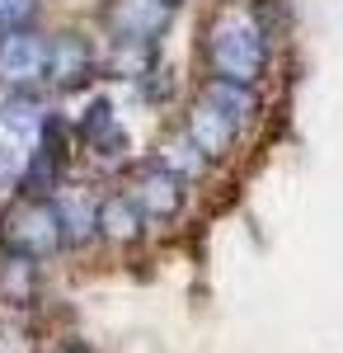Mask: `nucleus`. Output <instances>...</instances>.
<instances>
[{
  "mask_svg": "<svg viewBox=\"0 0 343 353\" xmlns=\"http://www.w3.org/2000/svg\"><path fill=\"white\" fill-rule=\"evenodd\" d=\"M202 61L216 81L259 85L268 71V38L249 5H221L202 28Z\"/></svg>",
  "mask_w": 343,
  "mask_h": 353,
  "instance_id": "1",
  "label": "nucleus"
},
{
  "mask_svg": "<svg viewBox=\"0 0 343 353\" xmlns=\"http://www.w3.org/2000/svg\"><path fill=\"white\" fill-rule=\"evenodd\" d=\"M0 250L5 254H19V259H52L56 250H66L61 241V217H56L52 198H33V193H19L0 208Z\"/></svg>",
  "mask_w": 343,
  "mask_h": 353,
  "instance_id": "2",
  "label": "nucleus"
},
{
  "mask_svg": "<svg viewBox=\"0 0 343 353\" xmlns=\"http://www.w3.org/2000/svg\"><path fill=\"white\" fill-rule=\"evenodd\" d=\"M127 198L141 212L146 226H169V221L184 212V179L169 174L160 161H146L132 170V184H127Z\"/></svg>",
  "mask_w": 343,
  "mask_h": 353,
  "instance_id": "3",
  "label": "nucleus"
},
{
  "mask_svg": "<svg viewBox=\"0 0 343 353\" xmlns=\"http://www.w3.org/2000/svg\"><path fill=\"white\" fill-rule=\"evenodd\" d=\"M48 71V38L33 28H10L0 33V81L10 90H33Z\"/></svg>",
  "mask_w": 343,
  "mask_h": 353,
  "instance_id": "4",
  "label": "nucleus"
},
{
  "mask_svg": "<svg viewBox=\"0 0 343 353\" xmlns=\"http://www.w3.org/2000/svg\"><path fill=\"white\" fill-rule=\"evenodd\" d=\"M184 132H188V141H193L207 161H226V156L236 151V141H240V123L221 109V104H211L207 94L198 90V94H193V104H188Z\"/></svg>",
  "mask_w": 343,
  "mask_h": 353,
  "instance_id": "5",
  "label": "nucleus"
},
{
  "mask_svg": "<svg viewBox=\"0 0 343 353\" xmlns=\"http://www.w3.org/2000/svg\"><path fill=\"white\" fill-rule=\"evenodd\" d=\"M94 66H99V57H94L85 33H56V38H48V71H43V81L52 90L71 94L80 85H90L94 81Z\"/></svg>",
  "mask_w": 343,
  "mask_h": 353,
  "instance_id": "6",
  "label": "nucleus"
},
{
  "mask_svg": "<svg viewBox=\"0 0 343 353\" xmlns=\"http://www.w3.org/2000/svg\"><path fill=\"white\" fill-rule=\"evenodd\" d=\"M169 14L160 0H108L104 5V24L113 33V43H151L169 28Z\"/></svg>",
  "mask_w": 343,
  "mask_h": 353,
  "instance_id": "7",
  "label": "nucleus"
},
{
  "mask_svg": "<svg viewBox=\"0 0 343 353\" xmlns=\"http://www.w3.org/2000/svg\"><path fill=\"white\" fill-rule=\"evenodd\" d=\"M80 141H85V151L99 165H123V156H127V132L113 118V104L108 99H94L90 113L80 118Z\"/></svg>",
  "mask_w": 343,
  "mask_h": 353,
  "instance_id": "8",
  "label": "nucleus"
},
{
  "mask_svg": "<svg viewBox=\"0 0 343 353\" xmlns=\"http://www.w3.org/2000/svg\"><path fill=\"white\" fill-rule=\"evenodd\" d=\"M94 231L108 245H136L141 231H146V221H141V212L132 208L127 193H108V198H99V208H94Z\"/></svg>",
  "mask_w": 343,
  "mask_h": 353,
  "instance_id": "9",
  "label": "nucleus"
},
{
  "mask_svg": "<svg viewBox=\"0 0 343 353\" xmlns=\"http://www.w3.org/2000/svg\"><path fill=\"white\" fill-rule=\"evenodd\" d=\"M0 297L10 306H33L38 301V264L19 259V254H5V264H0Z\"/></svg>",
  "mask_w": 343,
  "mask_h": 353,
  "instance_id": "10",
  "label": "nucleus"
},
{
  "mask_svg": "<svg viewBox=\"0 0 343 353\" xmlns=\"http://www.w3.org/2000/svg\"><path fill=\"white\" fill-rule=\"evenodd\" d=\"M94 208H99V203H90V198H80V193H71V198L56 203L61 241L71 245V250H80V245H90L94 236H99V231H94Z\"/></svg>",
  "mask_w": 343,
  "mask_h": 353,
  "instance_id": "11",
  "label": "nucleus"
},
{
  "mask_svg": "<svg viewBox=\"0 0 343 353\" xmlns=\"http://www.w3.org/2000/svg\"><path fill=\"white\" fill-rule=\"evenodd\" d=\"M156 161L165 165L169 174H179L184 184H188V179H198V174L207 170V156H202V151H198V146L188 141V132H174V137H165V141L156 146Z\"/></svg>",
  "mask_w": 343,
  "mask_h": 353,
  "instance_id": "12",
  "label": "nucleus"
},
{
  "mask_svg": "<svg viewBox=\"0 0 343 353\" xmlns=\"http://www.w3.org/2000/svg\"><path fill=\"white\" fill-rule=\"evenodd\" d=\"M0 118H5L10 132H24V137H38V132H43V123H48V113H43L38 99H33V90H10V99H5Z\"/></svg>",
  "mask_w": 343,
  "mask_h": 353,
  "instance_id": "13",
  "label": "nucleus"
},
{
  "mask_svg": "<svg viewBox=\"0 0 343 353\" xmlns=\"http://www.w3.org/2000/svg\"><path fill=\"white\" fill-rule=\"evenodd\" d=\"M202 94H207L211 104H221V109L231 113L240 128L249 123V113L259 109V99H254V85H236V81H216V76H211V81L202 85Z\"/></svg>",
  "mask_w": 343,
  "mask_h": 353,
  "instance_id": "14",
  "label": "nucleus"
},
{
  "mask_svg": "<svg viewBox=\"0 0 343 353\" xmlns=\"http://www.w3.org/2000/svg\"><path fill=\"white\" fill-rule=\"evenodd\" d=\"M38 5H43V0H0V33H10V28H28V24H33V14H38Z\"/></svg>",
  "mask_w": 343,
  "mask_h": 353,
  "instance_id": "15",
  "label": "nucleus"
},
{
  "mask_svg": "<svg viewBox=\"0 0 343 353\" xmlns=\"http://www.w3.org/2000/svg\"><path fill=\"white\" fill-rule=\"evenodd\" d=\"M0 353H38V339L24 325H0Z\"/></svg>",
  "mask_w": 343,
  "mask_h": 353,
  "instance_id": "16",
  "label": "nucleus"
},
{
  "mask_svg": "<svg viewBox=\"0 0 343 353\" xmlns=\"http://www.w3.org/2000/svg\"><path fill=\"white\" fill-rule=\"evenodd\" d=\"M56 353H90V349H85V344H61Z\"/></svg>",
  "mask_w": 343,
  "mask_h": 353,
  "instance_id": "17",
  "label": "nucleus"
},
{
  "mask_svg": "<svg viewBox=\"0 0 343 353\" xmlns=\"http://www.w3.org/2000/svg\"><path fill=\"white\" fill-rule=\"evenodd\" d=\"M160 5H165V10H179V5H184V0H160Z\"/></svg>",
  "mask_w": 343,
  "mask_h": 353,
  "instance_id": "18",
  "label": "nucleus"
}]
</instances>
